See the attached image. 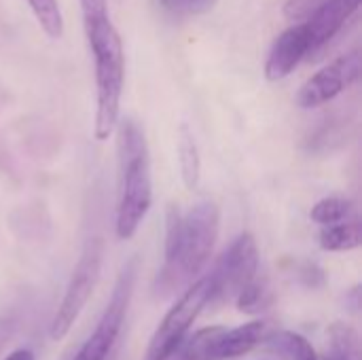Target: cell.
<instances>
[{
    "mask_svg": "<svg viewBox=\"0 0 362 360\" xmlns=\"http://www.w3.org/2000/svg\"><path fill=\"white\" fill-rule=\"evenodd\" d=\"M329 335V359L361 360V337L358 331L350 325L335 323L327 331Z\"/></svg>",
    "mask_w": 362,
    "mask_h": 360,
    "instance_id": "obj_16",
    "label": "cell"
},
{
    "mask_svg": "<svg viewBox=\"0 0 362 360\" xmlns=\"http://www.w3.org/2000/svg\"><path fill=\"white\" fill-rule=\"evenodd\" d=\"M83 32L93 55L95 76V121L93 136L104 142L112 136L121 119V98L125 85L123 40L108 13V0H78Z\"/></svg>",
    "mask_w": 362,
    "mask_h": 360,
    "instance_id": "obj_1",
    "label": "cell"
},
{
    "mask_svg": "<svg viewBox=\"0 0 362 360\" xmlns=\"http://www.w3.org/2000/svg\"><path fill=\"white\" fill-rule=\"evenodd\" d=\"M138 272H140V257H129L110 293V299L93 329V333L74 350L70 348L62 359L64 360H108L112 356V350L121 337L123 331V323L134 297V289H136V280H138Z\"/></svg>",
    "mask_w": 362,
    "mask_h": 360,
    "instance_id": "obj_4",
    "label": "cell"
},
{
    "mask_svg": "<svg viewBox=\"0 0 362 360\" xmlns=\"http://www.w3.org/2000/svg\"><path fill=\"white\" fill-rule=\"evenodd\" d=\"M13 333H15V323L11 318H0V352L8 346Z\"/></svg>",
    "mask_w": 362,
    "mask_h": 360,
    "instance_id": "obj_23",
    "label": "cell"
},
{
    "mask_svg": "<svg viewBox=\"0 0 362 360\" xmlns=\"http://www.w3.org/2000/svg\"><path fill=\"white\" fill-rule=\"evenodd\" d=\"M269 303L267 297V289L261 280H252L246 289L240 291V295L235 297V306L240 312L244 314H259L265 310V306Z\"/></svg>",
    "mask_w": 362,
    "mask_h": 360,
    "instance_id": "obj_20",
    "label": "cell"
},
{
    "mask_svg": "<svg viewBox=\"0 0 362 360\" xmlns=\"http://www.w3.org/2000/svg\"><path fill=\"white\" fill-rule=\"evenodd\" d=\"M117 208L115 233L132 240L153 206L151 151L142 127L132 119H119L117 127Z\"/></svg>",
    "mask_w": 362,
    "mask_h": 360,
    "instance_id": "obj_2",
    "label": "cell"
},
{
    "mask_svg": "<svg viewBox=\"0 0 362 360\" xmlns=\"http://www.w3.org/2000/svg\"><path fill=\"white\" fill-rule=\"evenodd\" d=\"M4 360H36V356H34V352H30L28 348H17V350H13L11 354H6V359Z\"/></svg>",
    "mask_w": 362,
    "mask_h": 360,
    "instance_id": "obj_24",
    "label": "cell"
},
{
    "mask_svg": "<svg viewBox=\"0 0 362 360\" xmlns=\"http://www.w3.org/2000/svg\"><path fill=\"white\" fill-rule=\"evenodd\" d=\"M102 263H104V240L102 238H89L74 269L68 280V286L64 291V297L51 318L49 325V337L53 342H62L74 323L78 320L81 312L89 303L102 274Z\"/></svg>",
    "mask_w": 362,
    "mask_h": 360,
    "instance_id": "obj_5",
    "label": "cell"
},
{
    "mask_svg": "<svg viewBox=\"0 0 362 360\" xmlns=\"http://www.w3.org/2000/svg\"><path fill=\"white\" fill-rule=\"evenodd\" d=\"M318 242H320V248L327 252H350L362 244L361 223L352 216L344 223L322 227Z\"/></svg>",
    "mask_w": 362,
    "mask_h": 360,
    "instance_id": "obj_15",
    "label": "cell"
},
{
    "mask_svg": "<svg viewBox=\"0 0 362 360\" xmlns=\"http://www.w3.org/2000/svg\"><path fill=\"white\" fill-rule=\"evenodd\" d=\"M259 272V246L250 231L240 233L229 248L218 257L214 269L210 272V306H218L231 301L246 289L252 280H257Z\"/></svg>",
    "mask_w": 362,
    "mask_h": 360,
    "instance_id": "obj_7",
    "label": "cell"
},
{
    "mask_svg": "<svg viewBox=\"0 0 362 360\" xmlns=\"http://www.w3.org/2000/svg\"><path fill=\"white\" fill-rule=\"evenodd\" d=\"M361 76V49L354 47L339 55L337 59L322 66L316 74H312L297 91L295 104L303 110L320 108L335 100L339 93L350 89Z\"/></svg>",
    "mask_w": 362,
    "mask_h": 360,
    "instance_id": "obj_8",
    "label": "cell"
},
{
    "mask_svg": "<svg viewBox=\"0 0 362 360\" xmlns=\"http://www.w3.org/2000/svg\"><path fill=\"white\" fill-rule=\"evenodd\" d=\"M325 0H288L284 4V17L293 23H303Z\"/></svg>",
    "mask_w": 362,
    "mask_h": 360,
    "instance_id": "obj_22",
    "label": "cell"
},
{
    "mask_svg": "<svg viewBox=\"0 0 362 360\" xmlns=\"http://www.w3.org/2000/svg\"><path fill=\"white\" fill-rule=\"evenodd\" d=\"M182 240V212L176 204L165 208V233H163V265L174 261Z\"/></svg>",
    "mask_w": 362,
    "mask_h": 360,
    "instance_id": "obj_19",
    "label": "cell"
},
{
    "mask_svg": "<svg viewBox=\"0 0 362 360\" xmlns=\"http://www.w3.org/2000/svg\"><path fill=\"white\" fill-rule=\"evenodd\" d=\"M263 339H265V323L261 320H252L235 329H227L218 346V356L221 360L244 356L250 350H255L259 344H263Z\"/></svg>",
    "mask_w": 362,
    "mask_h": 360,
    "instance_id": "obj_12",
    "label": "cell"
},
{
    "mask_svg": "<svg viewBox=\"0 0 362 360\" xmlns=\"http://www.w3.org/2000/svg\"><path fill=\"white\" fill-rule=\"evenodd\" d=\"M159 6L178 17H197L210 13L218 0H157Z\"/></svg>",
    "mask_w": 362,
    "mask_h": 360,
    "instance_id": "obj_21",
    "label": "cell"
},
{
    "mask_svg": "<svg viewBox=\"0 0 362 360\" xmlns=\"http://www.w3.org/2000/svg\"><path fill=\"white\" fill-rule=\"evenodd\" d=\"M225 331V327H206L187 335L168 360H221L218 346Z\"/></svg>",
    "mask_w": 362,
    "mask_h": 360,
    "instance_id": "obj_11",
    "label": "cell"
},
{
    "mask_svg": "<svg viewBox=\"0 0 362 360\" xmlns=\"http://www.w3.org/2000/svg\"><path fill=\"white\" fill-rule=\"evenodd\" d=\"M176 157H178V168L182 182L189 191H195L202 180V157L199 149L195 142V136L187 123L178 127V140H176Z\"/></svg>",
    "mask_w": 362,
    "mask_h": 360,
    "instance_id": "obj_13",
    "label": "cell"
},
{
    "mask_svg": "<svg viewBox=\"0 0 362 360\" xmlns=\"http://www.w3.org/2000/svg\"><path fill=\"white\" fill-rule=\"evenodd\" d=\"M310 219L314 223H318L320 227L344 223V221L352 219V204L344 197H325L314 204Z\"/></svg>",
    "mask_w": 362,
    "mask_h": 360,
    "instance_id": "obj_18",
    "label": "cell"
},
{
    "mask_svg": "<svg viewBox=\"0 0 362 360\" xmlns=\"http://www.w3.org/2000/svg\"><path fill=\"white\" fill-rule=\"evenodd\" d=\"M221 229V208L210 202H197L182 216V240L174 261L165 263L155 280V295L168 297L178 289H187L202 274L212 257Z\"/></svg>",
    "mask_w": 362,
    "mask_h": 360,
    "instance_id": "obj_3",
    "label": "cell"
},
{
    "mask_svg": "<svg viewBox=\"0 0 362 360\" xmlns=\"http://www.w3.org/2000/svg\"><path fill=\"white\" fill-rule=\"evenodd\" d=\"M361 0H325L305 21L310 36V59L320 57L329 45L341 34L348 21L358 13Z\"/></svg>",
    "mask_w": 362,
    "mask_h": 360,
    "instance_id": "obj_9",
    "label": "cell"
},
{
    "mask_svg": "<svg viewBox=\"0 0 362 360\" xmlns=\"http://www.w3.org/2000/svg\"><path fill=\"white\" fill-rule=\"evenodd\" d=\"M25 2H28L36 23L49 38L57 40L64 36V15H62L57 0H25Z\"/></svg>",
    "mask_w": 362,
    "mask_h": 360,
    "instance_id": "obj_17",
    "label": "cell"
},
{
    "mask_svg": "<svg viewBox=\"0 0 362 360\" xmlns=\"http://www.w3.org/2000/svg\"><path fill=\"white\" fill-rule=\"evenodd\" d=\"M210 295H212V289H210L208 276H204V278L195 280L193 284H189L182 291V295L178 297V301L165 312V316L157 325L142 360L170 359L172 352L189 335L193 323L204 312V308L210 306Z\"/></svg>",
    "mask_w": 362,
    "mask_h": 360,
    "instance_id": "obj_6",
    "label": "cell"
},
{
    "mask_svg": "<svg viewBox=\"0 0 362 360\" xmlns=\"http://www.w3.org/2000/svg\"><path fill=\"white\" fill-rule=\"evenodd\" d=\"M303 59H310V36L303 23H293L272 42L265 59V79L278 83L291 76Z\"/></svg>",
    "mask_w": 362,
    "mask_h": 360,
    "instance_id": "obj_10",
    "label": "cell"
},
{
    "mask_svg": "<svg viewBox=\"0 0 362 360\" xmlns=\"http://www.w3.org/2000/svg\"><path fill=\"white\" fill-rule=\"evenodd\" d=\"M263 344L286 360H327V356H320L314 346L295 331H274L265 335Z\"/></svg>",
    "mask_w": 362,
    "mask_h": 360,
    "instance_id": "obj_14",
    "label": "cell"
}]
</instances>
